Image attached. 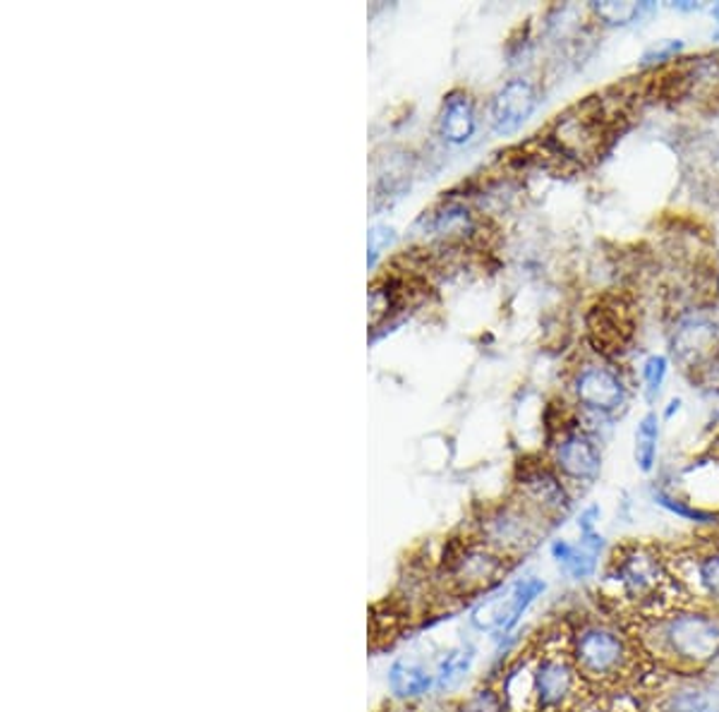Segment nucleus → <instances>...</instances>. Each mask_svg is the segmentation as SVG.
Masks as SVG:
<instances>
[{
    "instance_id": "nucleus-1",
    "label": "nucleus",
    "mask_w": 719,
    "mask_h": 712,
    "mask_svg": "<svg viewBox=\"0 0 719 712\" xmlns=\"http://www.w3.org/2000/svg\"><path fill=\"white\" fill-rule=\"evenodd\" d=\"M571 653V636L540 638L504 669L499 693L508 712H574L586 703V689Z\"/></svg>"
},
{
    "instance_id": "nucleus-2",
    "label": "nucleus",
    "mask_w": 719,
    "mask_h": 712,
    "mask_svg": "<svg viewBox=\"0 0 719 712\" xmlns=\"http://www.w3.org/2000/svg\"><path fill=\"white\" fill-rule=\"evenodd\" d=\"M606 579L616 585V597H622L643 619L662 617L676 607H684V588L674 579L667 557L652 545L628 543L614 549Z\"/></svg>"
},
{
    "instance_id": "nucleus-3",
    "label": "nucleus",
    "mask_w": 719,
    "mask_h": 712,
    "mask_svg": "<svg viewBox=\"0 0 719 712\" xmlns=\"http://www.w3.org/2000/svg\"><path fill=\"white\" fill-rule=\"evenodd\" d=\"M638 641L667 667L700 669L719 660V617L710 612L676 607L646 619Z\"/></svg>"
},
{
    "instance_id": "nucleus-4",
    "label": "nucleus",
    "mask_w": 719,
    "mask_h": 712,
    "mask_svg": "<svg viewBox=\"0 0 719 712\" xmlns=\"http://www.w3.org/2000/svg\"><path fill=\"white\" fill-rule=\"evenodd\" d=\"M568 636L576 667L590 686H622L638 679L646 667L648 650L610 621L582 619Z\"/></svg>"
},
{
    "instance_id": "nucleus-5",
    "label": "nucleus",
    "mask_w": 719,
    "mask_h": 712,
    "mask_svg": "<svg viewBox=\"0 0 719 712\" xmlns=\"http://www.w3.org/2000/svg\"><path fill=\"white\" fill-rule=\"evenodd\" d=\"M514 561L502 557L480 539H451L444 551L437 573V588L449 597H475L490 593L494 585L504 581Z\"/></svg>"
},
{
    "instance_id": "nucleus-6",
    "label": "nucleus",
    "mask_w": 719,
    "mask_h": 712,
    "mask_svg": "<svg viewBox=\"0 0 719 712\" xmlns=\"http://www.w3.org/2000/svg\"><path fill=\"white\" fill-rule=\"evenodd\" d=\"M612 130L614 126L604 114L600 96H590L556 116L544 140V150L566 164L590 166L602 156Z\"/></svg>"
},
{
    "instance_id": "nucleus-7",
    "label": "nucleus",
    "mask_w": 719,
    "mask_h": 712,
    "mask_svg": "<svg viewBox=\"0 0 719 712\" xmlns=\"http://www.w3.org/2000/svg\"><path fill=\"white\" fill-rule=\"evenodd\" d=\"M566 389L576 411L616 417L628 406L634 384L622 365L592 351L571 367Z\"/></svg>"
},
{
    "instance_id": "nucleus-8",
    "label": "nucleus",
    "mask_w": 719,
    "mask_h": 712,
    "mask_svg": "<svg viewBox=\"0 0 719 712\" xmlns=\"http://www.w3.org/2000/svg\"><path fill=\"white\" fill-rule=\"evenodd\" d=\"M550 523L542 515L530 509L520 497H511L502 505L485 511L478 521V539L499 551L506 559H520L535 549L540 539L550 533Z\"/></svg>"
},
{
    "instance_id": "nucleus-9",
    "label": "nucleus",
    "mask_w": 719,
    "mask_h": 712,
    "mask_svg": "<svg viewBox=\"0 0 719 712\" xmlns=\"http://www.w3.org/2000/svg\"><path fill=\"white\" fill-rule=\"evenodd\" d=\"M667 341L669 358L696 379L719 358V319L705 307L674 312Z\"/></svg>"
},
{
    "instance_id": "nucleus-10",
    "label": "nucleus",
    "mask_w": 719,
    "mask_h": 712,
    "mask_svg": "<svg viewBox=\"0 0 719 712\" xmlns=\"http://www.w3.org/2000/svg\"><path fill=\"white\" fill-rule=\"evenodd\" d=\"M655 94L672 104H719V54H698L664 68L652 80Z\"/></svg>"
},
{
    "instance_id": "nucleus-11",
    "label": "nucleus",
    "mask_w": 719,
    "mask_h": 712,
    "mask_svg": "<svg viewBox=\"0 0 719 712\" xmlns=\"http://www.w3.org/2000/svg\"><path fill=\"white\" fill-rule=\"evenodd\" d=\"M547 441L552 468L564 477L568 487L582 489L598 483L602 473V444L578 425L576 415L554 429Z\"/></svg>"
},
{
    "instance_id": "nucleus-12",
    "label": "nucleus",
    "mask_w": 719,
    "mask_h": 712,
    "mask_svg": "<svg viewBox=\"0 0 719 712\" xmlns=\"http://www.w3.org/2000/svg\"><path fill=\"white\" fill-rule=\"evenodd\" d=\"M516 497L535 509L550 525L566 519L574 507L571 487L552 468L550 461H520L516 473Z\"/></svg>"
},
{
    "instance_id": "nucleus-13",
    "label": "nucleus",
    "mask_w": 719,
    "mask_h": 712,
    "mask_svg": "<svg viewBox=\"0 0 719 712\" xmlns=\"http://www.w3.org/2000/svg\"><path fill=\"white\" fill-rule=\"evenodd\" d=\"M544 591V583L540 579H523L511 585H506L504 591L485 597V603H480L473 609V621L475 629L487 631V633H508L516 629V624L523 617L526 609L535 603V597Z\"/></svg>"
},
{
    "instance_id": "nucleus-14",
    "label": "nucleus",
    "mask_w": 719,
    "mask_h": 712,
    "mask_svg": "<svg viewBox=\"0 0 719 712\" xmlns=\"http://www.w3.org/2000/svg\"><path fill=\"white\" fill-rule=\"evenodd\" d=\"M664 557L686 597L719 607V545L688 547Z\"/></svg>"
},
{
    "instance_id": "nucleus-15",
    "label": "nucleus",
    "mask_w": 719,
    "mask_h": 712,
    "mask_svg": "<svg viewBox=\"0 0 719 712\" xmlns=\"http://www.w3.org/2000/svg\"><path fill=\"white\" fill-rule=\"evenodd\" d=\"M540 87L530 78H511L492 94L490 122L497 134H514L540 106Z\"/></svg>"
},
{
    "instance_id": "nucleus-16",
    "label": "nucleus",
    "mask_w": 719,
    "mask_h": 712,
    "mask_svg": "<svg viewBox=\"0 0 719 712\" xmlns=\"http://www.w3.org/2000/svg\"><path fill=\"white\" fill-rule=\"evenodd\" d=\"M588 336L594 353L614 360V353L622 351L630 336L628 307L612 296L594 302L588 312Z\"/></svg>"
},
{
    "instance_id": "nucleus-17",
    "label": "nucleus",
    "mask_w": 719,
    "mask_h": 712,
    "mask_svg": "<svg viewBox=\"0 0 719 712\" xmlns=\"http://www.w3.org/2000/svg\"><path fill=\"white\" fill-rule=\"evenodd\" d=\"M478 126H480V118H478V106H475L473 96L463 90H456L446 96L441 110H439V118H437L439 138L446 144H451V146L468 144L475 138Z\"/></svg>"
},
{
    "instance_id": "nucleus-18",
    "label": "nucleus",
    "mask_w": 719,
    "mask_h": 712,
    "mask_svg": "<svg viewBox=\"0 0 719 712\" xmlns=\"http://www.w3.org/2000/svg\"><path fill=\"white\" fill-rule=\"evenodd\" d=\"M427 228L434 240H439L446 248L473 242L480 236V221L473 209L463 202H446L427 218Z\"/></svg>"
},
{
    "instance_id": "nucleus-19",
    "label": "nucleus",
    "mask_w": 719,
    "mask_h": 712,
    "mask_svg": "<svg viewBox=\"0 0 719 712\" xmlns=\"http://www.w3.org/2000/svg\"><path fill=\"white\" fill-rule=\"evenodd\" d=\"M389 686L401 701H415V698L429 693L437 686V674L429 672L417 660H396L389 669Z\"/></svg>"
},
{
    "instance_id": "nucleus-20",
    "label": "nucleus",
    "mask_w": 719,
    "mask_h": 712,
    "mask_svg": "<svg viewBox=\"0 0 719 712\" xmlns=\"http://www.w3.org/2000/svg\"><path fill=\"white\" fill-rule=\"evenodd\" d=\"M652 10L655 5L634 3V0H602V3L588 5V15L594 27L616 29V27H630V24H636Z\"/></svg>"
},
{
    "instance_id": "nucleus-21",
    "label": "nucleus",
    "mask_w": 719,
    "mask_h": 712,
    "mask_svg": "<svg viewBox=\"0 0 719 712\" xmlns=\"http://www.w3.org/2000/svg\"><path fill=\"white\" fill-rule=\"evenodd\" d=\"M660 417L657 413H646L636 427V465L643 473H652L657 463V451H660Z\"/></svg>"
},
{
    "instance_id": "nucleus-22",
    "label": "nucleus",
    "mask_w": 719,
    "mask_h": 712,
    "mask_svg": "<svg viewBox=\"0 0 719 712\" xmlns=\"http://www.w3.org/2000/svg\"><path fill=\"white\" fill-rule=\"evenodd\" d=\"M669 367H672V358L664 353H652L640 363V387L650 403H655L657 396L662 394L664 382L669 377Z\"/></svg>"
},
{
    "instance_id": "nucleus-23",
    "label": "nucleus",
    "mask_w": 719,
    "mask_h": 712,
    "mask_svg": "<svg viewBox=\"0 0 719 712\" xmlns=\"http://www.w3.org/2000/svg\"><path fill=\"white\" fill-rule=\"evenodd\" d=\"M475 660V648L473 645H461V648H453L449 653L444 655V660L439 662L437 667V689H444V686H451L458 679L463 677V674L470 669Z\"/></svg>"
},
{
    "instance_id": "nucleus-24",
    "label": "nucleus",
    "mask_w": 719,
    "mask_h": 712,
    "mask_svg": "<svg viewBox=\"0 0 719 712\" xmlns=\"http://www.w3.org/2000/svg\"><path fill=\"white\" fill-rule=\"evenodd\" d=\"M686 44L681 39H660L652 46H648L646 51L640 56V68L646 70H664L669 66H674L681 60V54H684Z\"/></svg>"
},
{
    "instance_id": "nucleus-25",
    "label": "nucleus",
    "mask_w": 719,
    "mask_h": 712,
    "mask_svg": "<svg viewBox=\"0 0 719 712\" xmlns=\"http://www.w3.org/2000/svg\"><path fill=\"white\" fill-rule=\"evenodd\" d=\"M652 499L662 509L672 511V513L681 515V519H686V521H710V519H715V511H705L696 505H691V501L684 499V497H679L674 493H667V489H662V487L652 489Z\"/></svg>"
},
{
    "instance_id": "nucleus-26",
    "label": "nucleus",
    "mask_w": 719,
    "mask_h": 712,
    "mask_svg": "<svg viewBox=\"0 0 719 712\" xmlns=\"http://www.w3.org/2000/svg\"><path fill=\"white\" fill-rule=\"evenodd\" d=\"M461 712H508L497 686H482L461 705Z\"/></svg>"
},
{
    "instance_id": "nucleus-27",
    "label": "nucleus",
    "mask_w": 719,
    "mask_h": 712,
    "mask_svg": "<svg viewBox=\"0 0 719 712\" xmlns=\"http://www.w3.org/2000/svg\"><path fill=\"white\" fill-rule=\"evenodd\" d=\"M574 712H638L634 705H630L626 698H594V701H586Z\"/></svg>"
},
{
    "instance_id": "nucleus-28",
    "label": "nucleus",
    "mask_w": 719,
    "mask_h": 712,
    "mask_svg": "<svg viewBox=\"0 0 719 712\" xmlns=\"http://www.w3.org/2000/svg\"><path fill=\"white\" fill-rule=\"evenodd\" d=\"M391 240H393L391 228H372V233H369V264L377 260V257L381 254V250L387 248Z\"/></svg>"
},
{
    "instance_id": "nucleus-29",
    "label": "nucleus",
    "mask_w": 719,
    "mask_h": 712,
    "mask_svg": "<svg viewBox=\"0 0 719 712\" xmlns=\"http://www.w3.org/2000/svg\"><path fill=\"white\" fill-rule=\"evenodd\" d=\"M600 519V509L598 507H590L580 513V521H578V527H580V535H588V533H598L594 531V523H598Z\"/></svg>"
},
{
    "instance_id": "nucleus-30",
    "label": "nucleus",
    "mask_w": 719,
    "mask_h": 712,
    "mask_svg": "<svg viewBox=\"0 0 719 712\" xmlns=\"http://www.w3.org/2000/svg\"><path fill=\"white\" fill-rule=\"evenodd\" d=\"M672 8L679 10V12H698V10H703L700 3H691V0H681V3H672Z\"/></svg>"
},
{
    "instance_id": "nucleus-31",
    "label": "nucleus",
    "mask_w": 719,
    "mask_h": 712,
    "mask_svg": "<svg viewBox=\"0 0 719 712\" xmlns=\"http://www.w3.org/2000/svg\"><path fill=\"white\" fill-rule=\"evenodd\" d=\"M379 712H417V710L405 703H391V705H384Z\"/></svg>"
},
{
    "instance_id": "nucleus-32",
    "label": "nucleus",
    "mask_w": 719,
    "mask_h": 712,
    "mask_svg": "<svg viewBox=\"0 0 719 712\" xmlns=\"http://www.w3.org/2000/svg\"><path fill=\"white\" fill-rule=\"evenodd\" d=\"M679 408H681V399H672V401H669V408L664 411V417H672L674 411L679 413Z\"/></svg>"
},
{
    "instance_id": "nucleus-33",
    "label": "nucleus",
    "mask_w": 719,
    "mask_h": 712,
    "mask_svg": "<svg viewBox=\"0 0 719 712\" xmlns=\"http://www.w3.org/2000/svg\"><path fill=\"white\" fill-rule=\"evenodd\" d=\"M710 15H712L715 24H717V27H719V3H715V5L710 8Z\"/></svg>"
},
{
    "instance_id": "nucleus-34",
    "label": "nucleus",
    "mask_w": 719,
    "mask_h": 712,
    "mask_svg": "<svg viewBox=\"0 0 719 712\" xmlns=\"http://www.w3.org/2000/svg\"><path fill=\"white\" fill-rule=\"evenodd\" d=\"M458 712H461V710H458Z\"/></svg>"
}]
</instances>
